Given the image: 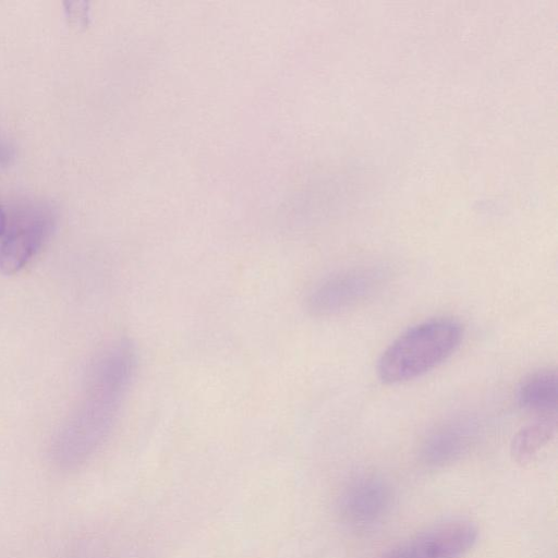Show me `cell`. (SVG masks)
Listing matches in <instances>:
<instances>
[{
  "mask_svg": "<svg viewBox=\"0 0 558 558\" xmlns=\"http://www.w3.org/2000/svg\"><path fill=\"white\" fill-rule=\"evenodd\" d=\"M138 365L129 338L105 344L92 359L81 393L52 441V457L62 466L86 461L112 432Z\"/></svg>",
  "mask_w": 558,
  "mask_h": 558,
  "instance_id": "6da1fadb",
  "label": "cell"
},
{
  "mask_svg": "<svg viewBox=\"0 0 558 558\" xmlns=\"http://www.w3.org/2000/svg\"><path fill=\"white\" fill-rule=\"evenodd\" d=\"M463 338L461 324L449 318L417 324L400 335L381 354L377 373L385 384L415 379L445 362Z\"/></svg>",
  "mask_w": 558,
  "mask_h": 558,
  "instance_id": "7a4b0ae2",
  "label": "cell"
},
{
  "mask_svg": "<svg viewBox=\"0 0 558 558\" xmlns=\"http://www.w3.org/2000/svg\"><path fill=\"white\" fill-rule=\"evenodd\" d=\"M53 215L45 205L28 204L17 209L0 241V272L13 276L38 254L53 228Z\"/></svg>",
  "mask_w": 558,
  "mask_h": 558,
  "instance_id": "3957f363",
  "label": "cell"
},
{
  "mask_svg": "<svg viewBox=\"0 0 558 558\" xmlns=\"http://www.w3.org/2000/svg\"><path fill=\"white\" fill-rule=\"evenodd\" d=\"M386 270L357 268L333 275L317 284L306 299L313 316L324 317L352 308L372 296L385 282Z\"/></svg>",
  "mask_w": 558,
  "mask_h": 558,
  "instance_id": "277c9868",
  "label": "cell"
},
{
  "mask_svg": "<svg viewBox=\"0 0 558 558\" xmlns=\"http://www.w3.org/2000/svg\"><path fill=\"white\" fill-rule=\"evenodd\" d=\"M476 537L471 523H445L405 541L381 558H461Z\"/></svg>",
  "mask_w": 558,
  "mask_h": 558,
  "instance_id": "5b68a950",
  "label": "cell"
},
{
  "mask_svg": "<svg viewBox=\"0 0 558 558\" xmlns=\"http://www.w3.org/2000/svg\"><path fill=\"white\" fill-rule=\"evenodd\" d=\"M478 432L475 417L465 414L454 416L428 433L422 446V457L433 465L451 462L471 447Z\"/></svg>",
  "mask_w": 558,
  "mask_h": 558,
  "instance_id": "8992f818",
  "label": "cell"
},
{
  "mask_svg": "<svg viewBox=\"0 0 558 558\" xmlns=\"http://www.w3.org/2000/svg\"><path fill=\"white\" fill-rule=\"evenodd\" d=\"M390 502L388 487L375 478H363L352 484L341 501L343 515L352 523L366 524L383 515Z\"/></svg>",
  "mask_w": 558,
  "mask_h": 558,
  "instance_id": "52a82bcc",
  "label": "cell"
},
{
  "mask_svg": "<svg viewBox=\"0 0 558 558\" xmlns=\"http://www.w3.org/2000/svg\"><path fill=\"white\" fill-rule=\"evenodd\" d=\"M518 402L519 405L526 411L546 415L556 414V371L542 369L527 376L519 387Z\"/></svg>",
  "mask_w": 558,
  "mask_h": 558,
  "instance_id": "ba28073f",
  "label": "cell"
},
{
  "mask_svg": "<svg viewBox=\"0 0 558 558\" xmlns=\"http://www.w3.org/2000/svg\"><path fill=\"white\" fill-rule=\"evenodd\" d=\"M556 414L545 415L522 427L513 437L511 453L520 463L530 462L555 436Z\"/></svg>",
  "mask_w": 558,
  "mask_h": 558,
  "instance_id": "9c48e42d",
  "label": "cell"
},
{
  "mask_svg": "<svg viewBox=\"0 0 558 558\" xmlns=\"http://www.w3.org/2000/svg\"><path fill=\"white\" fill-rule=\"evenodd\" d=\"M8 226L7 215L0 204V238L4 234Z\"/></svg>",
  "mask_w": 558,
  "mask_h": 558,
  "instance_id": "30bf717a",
  "label": "cell"
}]
</instances>
